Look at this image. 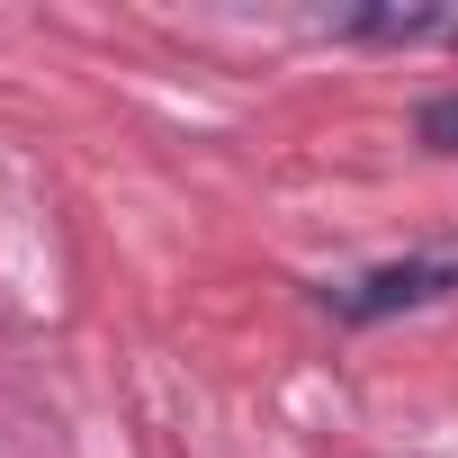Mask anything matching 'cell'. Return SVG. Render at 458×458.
<instances>
[{
	"label": "cell",
	"mask_w": 458,
	"mask_h": 458,
	"mask_svg": "<svg viewBox=\"0 0 458 458\" xmlns=\"http://www.w3.org/2000/svg\"><path fill=\"white\" fill-rule=\"evenodd\" d=\"M440 297H458V234L449 243H413L395 261H369V270H342V279L315 288V306L333 324H386V315H422Z\"/></svg>",
	"instance_id": "1"
},
{
	"label": "cell",
	"mask_w": 458,
	"mask_h": 458,
	"mask_svg": "<svg viewBox=\"0 0 458 458\" xmlns=\"http://www.w3.org/2000/svg\"><path fill=\"white\" fill-rule=\"evenodd\" d=\"M413 135H422V153H458V90L422 99V108H413Z\"/></svg>",
	"instance_id": "2"
}]
</instances>
